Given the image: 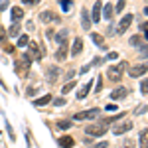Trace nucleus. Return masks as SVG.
Segmentation results:
<instances>
[{"mask_svg": "<svg viewBox=\"0 0 148 148\" xmlns=\"http://www.w3.org/2000/svg\"><path fill=\"white\" fill-rule=\"evenodd\" d=\"M125 61H121V63H116V65H113V67H109V71H107V75L111 77L113 81H119L121 77H123V73H125Z\"/></svg>", "mask_w": 148, "mask_h": 148, "instance_id": "obj_1", "label": "nucleus"}, {"mask_svg": "<svg viewBox=\"0 0 148 148\" xmlns=\"http://www.w3.org/2000/svg\"><path fill=\"white\" fill-rule=\"evenodd\" d=\"M85 132L89 134V136H103L105 132H107V126L105 125H91L85 128Z\"/></svg>", "mask_w": 148, "mask_h": 148, "instance_id": "obj_2", "label": "nucleus"}, {"mask_svg": "<svg viewBox=\"0 0 148 148\" xmlns=\"http://www.w3.org/2000/svg\"><path fill=\"white\" fill-rule=\"evenodd\" d=\"M99 109H89V111H83V113H77L73 119L75 121H85V119H95V116H99Z\"/></svg>", "mask_w": 148, "mask_h": 148, "instance_id": "obj_3", "label": "nucleus"}, {"mask_svg": "<svg viewBox=\"0 0 148 148\" xmlns=\"http://www.w3.org/2000/svg\"><path fill=\"white\" fill-rule=\"evenodd\" d=\"M130 24H132V14H128V16H125L121 22H119V26H116V34H125L126 30L130 28Z\"/></svg>", "mask_w": 148, "mask_h": 148, "instance_id": "obj_4", "label": "nucleus"}, {"mask_svg": "<svg viewBox=\"0 0 148 148\" xmlns=\"http://www.w3.org/2000/svg\"><path fill=\"white\" fill-rule=\"evenodd\" d=\"M148 71V63H140V65H134V67L128 69V75L130 77H140V75H144Z\"/></svg>", "mask_w": 148, "mask_h": 148, "instance_id": "obj_5", "label": "nucleus"}, {"mask_svg": "<svg viewBox=\"0 0 148 148\" xmlns=\"http://www.w3.org/2000/svg\"><path fill=\"white\" fill-rule=\"evenodd\" d=\"M28 46H30V53H28V56L32 57V59H36V61H40L42 56H44V53H42V49H40V46H38L36 42H30Z\"/></svg>", "mask_w": 148, "mask_h": 148, "instance_id": "obj_6", "label": "nucleus"}, {"mask_svg": "<svg viewBox=\"0 0 148 148\" xmlns=\"http://www.w3.org/2000/svg\"><path fill=\"white\" fill-rule=\"evenodd\" d=\"M132 123H130V121H126V123H121V125H116L113 128V132L114 134H125V132H128V130H132Z\"/></svg>", "mask_w": 148, "mask_h": 148, "instance_id": "obj_7", "label": "nucleus"}, {"mask_svg": "<svg viewBox=\"0 0 148 148\" xmlns=\"http://www.w3.org/2000/svg\"><path fill=\"white\" fill-rule=\"evenodd\" d=\"M126 95H128V89H126V87H119V89H114V91L111 93V99H113V101H121V99H125Z\"/></svg>", "mask_w": 148, "mask_h": 148, "instance_id": "obj_8", "label": "nucleus"}, {"mask_svg": "<svg viewBox=\"0 0 148 148\" xmlns=\"http://www.w3.org/2000/svg\"><path fill=\"white\" fill-rule=\"evenodd\" d=\"M101 10H103V4H101V0H99V2H95V6H93L91 22H99V20H101Z\"/></svg>", "mask_w": 148, "mask_h": 148, "instance_id": "obj_9", "label": "nucleus"}, {"mask_svg": "<svg viewBox=\"0 0 148 148\" xmlns=\"http://www.w3.org/2000/svg\"><path fill=\"white\" fill-rule=\"evenodd\" d=\"M81 24H83V30H89L91 28V14L83 8V12H81Z\"/></svg>", "mask_w": 148, "mask_h": 148, "instance_id": "obj_10", "label": "nucleus"}, {"mask_svg": "<svg viewBox=\"0 0 148 148\" xmlns=\"http://www.w3.org/2000/svg\"><path fill=\"white\" fill-rule=\"evenodd\" d=\"M81 51H83V40L77 38V40L73 42V47H71V56H79Z\"/></svg>", "mask_w": 148, "mask_h": 148, "instance_id": "obj_11", "label": "nucleus"}, {"mask_svg": "<svg viewBox=\"0 0 148 148\" xmlns=\"http://www.w3.org/2000/svg\"><path fill=\"white\" fill-rule=\"evenodd\" d=\"M67 36H69L67 30H59V32H57V34L53 36V38H56V42H57V44L61 46V44H65V42H67Z\"/></svg>", "mask_w": 148, "mask_h": 148, "instance_id": "obj_12", "label": "nucleus"}, {"mask_svg": "<svg viewBox=\"0 0 148 148\" xmlns=\"http://www.w3.org/2000/svg\"><path fill=\"white\" fill-rule=\"evenodd\" d=\"M22 16H24V10L20 6H14V8H12V22H20Z\"/></svg>", "mask_w": 148, "mask_h": 148, "instance_id": "obj_13", "label": "nucleus"}, {"mask_svg": "<svg viewBox=\"0 0 148 148\" xmlns=\"http://www.w3.org/2000/svg\"><path fill=\"white\" fill-rule=\"evenodd\" d=\"M73 144H75V140L71 136H61L59 138V146L61 148H73Z\"/></svg>", "mask_w": 148, "mask_h": 148, "instance_id": "obj_14", "label": "nucleus"}, {"mask_svg": "<svg viewBox=\"0 0 148 148\" xmlns=\"http://www.w3.org/2000/svg\"><path fill=\"white\" fill-rule=\"evenodd\" d=\"M40 20H42V22H53V20H57V18H56V14H53L51 10H46V12L40 14Z\"/></svg>", "mask_w": 148, "mask_h": 148, "instance_id": "obj_15", "label": "nucleus"}, {"mask_svg": "<svg viewBox=\"0 0 148 148\" xmlns=\"http://www.w3.org/2000/svg\"><path fill=\"white\" fill-rule=\"evenodd\" d=\"M138 146H140V148H148V128L140 132V138H138Z\"/></svg>", "mask_w": 148, "mask_h": 148, "instance_id": "obj_16", "label": "nucleus"}, {"mask_svg": "<svg viewBox=\"0 0 148 148\" xmlns=\"http://www.w3.org/2000/svg\"><path fill=\"white\" fill-rule=\"evenodd\" d=\"M89 91H91V83H87V85H83L79 89V93H77V99H85L87 95H89Z\"/></svg>", "mask_w": 148, "mask_h": 148, "instance_id": "obj_17", "label": "nucleus"}, {"mask_svg": "<svg viewBox=\"0 0 148 148\" xmlns=\"http://www.w3.org/2000/svg\"><path fill=\"white\" fill-rule=\"evenodd\" d=\"M56 57H57V59H65V57H67V44H61V46H59Z\"/></svg>", "mask_w": 148, "mask_h": 148, "instance_id": "obj_18", "label": "nucleus"}, {"mask_svg": "<svg viewBox=\"0 0 148 148\" xmlns=\"http://www.w3.org/2000/svg\"><path fill=\"white\" fill-rule=\"evenodd\" d=\"M49 101H51V95H44V97L36 99V101H34V105H36V107H44V105H47Z\"/></svg>", "mask_w": 148, "mask_h": 148, "instance_id": "obj_19", "label": "nucleus"}, {"mask_svg": "<svg viewBox=\"0 0 148 148\" xmlns=\"http://www.w3.org/2000/svg\"><path fill=\"white\" fill-rule=\"evenodd\" d=\"M57 75H59V69H57V67L49 69V71H47V81H51V83H53V81H56V77H57Z\"/></svg>", "mask_w": 148, "mask_h": 148, "instance_id": "obj_20", "label": "nucleus"}, {"mask_svg": "<svg viewBox=\"0 0 148 148\" xmlns=\"http://www.w3.org/2000/svg\"><path fill=\"white\" fill-rule=\"evenodd\" d=\"M8 34H10V36H20V26H18V22H12Z\"/></svg>", "mask_w": 148, "mask_h": 148, "instance_id": "obj_21", "label": "nucleus"}, {"mask_svg": "<svg viewBox=\"0 0 148 148\" xmlns=\"http://www.w3.org/2000/svg\"><path fill=\"white\" fill-rule=\"evenodd\" d=\"M59 4H61L63 12H69L71 8H73V2H71V0H59Z\"/></svg>", "mask_w": 148, "mask_h": 148, "instance_id": "obj_22", "label": "nucleus"}, {"mask_svg": "<svg viewBox=\"0 0 148 148\" xmlns=\"http://www.w3.org/2000/svg\"><path fill=\"white\" fill-rule=\"evenodd\" d=\"M103 14H105V18H113V4H107L103 8Z\"/></svg>", "mask_w": 148, "mask_h": 148, "instance_id": "obj_23", "label": "nucleus"}, {"mask_svg": "<svg viewBox=\"0 0 148 148\" xmlns=\"http://www.w3.org/2000/svg\"><path fill=\"white\" fill-rule=\"evenodd\" d=\"M73 87H75V81H69V83H65V85H63V89H61V93H63V95H67V93L71 91Z\"/></svg>", "mask_w": 148, "mask_h": 148, "instance_id": "obj_24", "label": "nucleus"}, {"mask_svg": "<svg viewBox=\"0 0 148 148\" xmlns=\"http://www.w3.org/2000/svg\"><path fill=\"white\" fill-rule=\"evenodd\" d=\"M30 44V38L28 36H20V40H18V47H24Z\"/></svg>", "mask_w": 148, "mask_h": 148, "instance_id": "obj_25", "label": "nucleus"}, {"mask_svg": "<svg viewBox=\"0 0 148 148\" xmlns=\"http://www.w3.org/2000/svg\"><path fill=\"white\" fill-rule=\"evenodd\" d=\"M140 44H142V38L140 36H132L130 38V46H140Z\"/></svg>", "mask_w": 148, "mask_h": 148, "instance_id": "obj_26", "label": "nucleus"}, {"mask_svg": "<svg viewBox=\"0 0 148 148\" xmlns=\"http://www.w3.org/2000/svg\"><path fill=\"white\" fill-rule=\"evenodd\" d=\"M69 126H71L69 121H59V123H57V128H61V130H65V128H69Z\"/></svg>", "mask_w": 148, "mask_h": 148, "instance_id": "obj_27", "label": "nucleus"}, {"mask_svg": "<svg viewBox=\"0 0 148 148\" xmlns=\"http://www.w3.org/2000/svg\"><path fill=\"white\" fill-rule=\"evenodd\" d=\"M125 4H126V0H119V2H116V8H114V12H116V14H119V12H123Z\"/></svg>", "mask_w": 148, "mask_h": 148, "instance_id": "obj_28", "label": "nucleus"}, {"mask_svg": "<svg viewBox=\"0 0 148 148\" xmlns=\"http://www.w3.org/2000/svg\"><path fill=\"white\" fill-rule=\"evenodd\" d=\"M91 38H93V42H95L97 46H103V36H99V34H93Z\"/></svg>", "mask_w": 148, "mask_h": 148, "instance_id": "obj_29", "label": "nucleus"}, {"mask_svg": "<svg viewBox=\"0 0 148 148\" xmlns=\"http://www.w3.org/2000/svg\"><path fill=\"white\" fill-rule=\"evenodd\" d=\"M140 91L144 93V95H148V79H144L142 83H140Z\"/></svg>", "mask_w": 148, "mask_h": 148, "instance_id": "obj_30", "label": "nucleus"}, {"mask_svg": "<svg viewBox=\"0 0 148 148\" xmlns=\"http://www.w3.org/2000/svg\"><path fill=\"white\" fill-rule=\"evenodd\" d=\"M8 6H10V2H8V0H0V10H6Z\"/></svg>", "mask_w": 148, "mask_h": 148, "instance_id": "obj_31", "label": "nucleus"}, {"mask_svg": "<svg viewBox=\"0 0 148 148\" xmlns=\"http://www.w3.org/2000/svg\"><path fill=\"white\" fill-rule=\"evenodd\" d=\"M53 105H56V107H61V105H65V99H63V97H59V99L53 101Z\"/></svg>", "mask_w": 148, "mask_h": 148, "instance_id": "obj_32", "label": "nucleus"}, {"mask_svg": "<svg viewBox=\"0 0 148 148\" xmlns=\"http://www.w3.org/2000/svg\"><path fill=\"white\" fill-rule=\"evenodd\" d=\"M101 89H103V81L99 79V81H97V85H95V91H97V95L101 93Z\"/></svg>", "mask_w": 148, "mask_h": 148, "instance_id": "obj_33", "label": "nucleus"}, {"mask_svg": "<svg viewBox=\"0 0 148 148\" xmlns=\"http://www.w3.org/2000/svg\"><path fill=\"white\" fill-rule=\"evenodd\" d=\"M24 4H26V6H34V4H38V2H40V0H22Z\"/></svg>", "mask_w": 148, "mask_h": 148, "instance_id": "obj_34", "label": "nucleus"}, {"mask_svg": "<svg viewBox=\"0 0 148 148\" xmlns=\"http://www.w3.org/2000/svg\"><path fill=\"white\" fill-rule=\"evenodd\" d=\"M116 57H119V53H116V51H111V53L107 56V59H116Z\"/></svg>", "mask_w": 148, "mask_h": 148, "instance_id": "obj_35", "label": "nucleus"}, {"mask_svg": "<svg viewBox=\"0 0 148 148\" xmlns=\"http://www.w3.org/2000/svg\"><path fill=\"white\" fill-rule=\"evenodd\" d=\"M109 146V142H101V144H95V148H107Z\"/></svg>", "mask_w": 148, "mask_h": 148, "instance_id": "obj_36", "label": "nucleus"}, {"mask_svg": "<svg viewBox=\"0 0 148 148\" xmlns=\"http://www.w3.org/2000/svg\"><path fill=\"white\" fill-rule=\"evenodd\" d=\"M105 111H119V109H116V105H109V107H107Z\"/></svg>", "mask_w": 148, "mask_h": 148, "instance_id": "obj_37", "label": "nucleus"}, {"mask_svg": "<svg viewBox=\"0 0 148 148\" xmlns=\"http://www.w3.org/2000/svg\"><path fill=\"white\" fill-rule=\"evenodd\" d=\"M140 53H142V56H148V46H144V49H142Z\"/></svg>", "mask_w": 148, "mask_h": 148, "instance_id": "obj_38", "label": "nucleus"}, {"mask_svg": "<svg viewBox=\"0 0 148 148\" xmlns=\"http://www.w3.org/2000/svg\"><path fill=\"white\" fill-rule=\"evenodd\" d=\"M142 32H148V22L142 24Z\"/></svg>", "mask_w": 148, "mask_h": 148, "instance_id": "obj_39", "label": "nucleus"}, {"mask_svg": "<svg viewBox=\"0 0 148 148\" xmlns=\"http://www.w3.org/2000/svg\"><path fill=\"white\" fill-rule=\"evenodd\" d=\"M4 36H6L4 34V28H0V40H4Z\"/></svg>", "mask_w": 148, "mask_h": 148, "instance_id": "obj_40", "label": "nucleus"}, {"mask_svg": "<svg viewBox=\"0 0 148 148\" xmlns=\"http://www.w3.org/2000/svg\"><path fill=\"white\" fill-rule=\"evenodd\" d=\"M144 14H146V16H148V6H146V8H144Z\"/></svg>", "mask_w": 148, "mask_h": 148, "instance_id": "obj_41", "label": "nucleus"}, {"mask_svg": "<svg viewBox=\"0 0 148 148\" xmlns=\"http://www.w3.org/2000/svg\"><path fill=\"white\" fill-rule=\"evenodd\" d=\"M144 38H146V40H148V32H144Z\"/></svg>", "mask_w": 148, "mask_h": 148, "instance_id": "obj_42", "label": "nucleus"}]
</instances>
